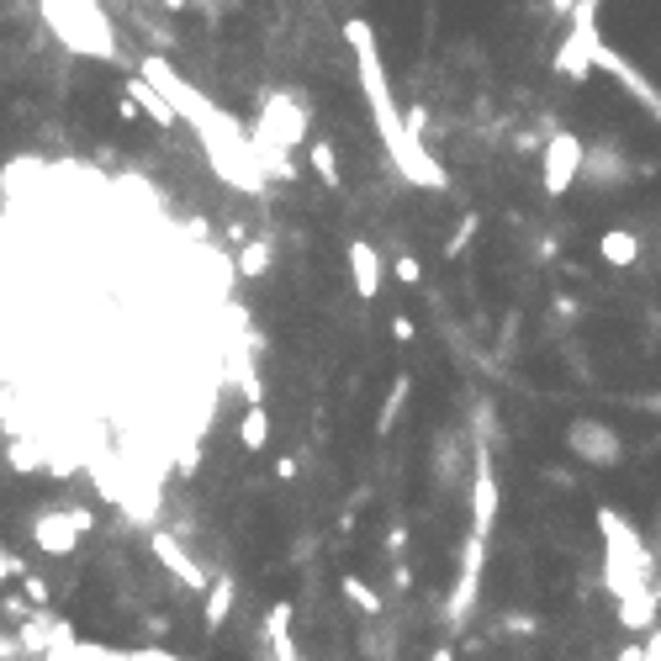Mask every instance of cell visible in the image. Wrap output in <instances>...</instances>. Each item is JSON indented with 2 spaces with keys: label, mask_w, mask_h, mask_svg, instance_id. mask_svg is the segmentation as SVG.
I'll return each instance as SVG.
<instances>
[{
  "label": "cell",
  "mask_w": 661,
  "mask_h": 661,
  "mask_svg": "<svg viewBox=\"0 0 661 661\" xmlns=\"http://www.w3.org/2000/svg\"><path fill=\"white\" fill-rule=\"evenodd\" d=\"M265 439H270L265 408H249L244 418H238V445H244V450H265Z\"/></svg>",
  "instance_id": "5bb4252c"
},
{
  "label": "cell",
  "mask_w": 661,
  "mask_h": 661,
  "mask_svg": "<svg viewBox=\"0 0 661 661\" xmlns=\"http://www.w3.org/2000/svg\"><path fill=\"white\" fill-rule=\"evenodd\" d=\"M582 164H587V143L577 133H550L545 138V159H540V180H545V196H566L577 186V175H582Z\"/></svg>",
  "instance_id": "277c9868"
},
{
  "label": "cell",
  "mask_w": 661,
  "mask_h": 661,
  "mask_svg": "<svg viewBox=\"0 0 661 661\" xmlns=\"http://www.w3.org/2000/svg\"><path fill=\"white\" fill-rule=\"evenodd\" d=\"M127 90H133V101H138V106H143V112H149L154 122H164V127H175V122H180V112H175V106L159 96V90H154L149 80H127Z\"/></svg>",
  "instance_id": "4fadbf2b"
},
{
  "label": "cell",
  "mask_w": 661,
  "mask_h": 661,
  "mask_svg": "<svg viewBox=\"0 0 661 661\" xmlns=\"http://www.w3.org/2000/svg\"><path fill=\"white\" fill-rule=\"evenodd\" d=\"M392 270H397V281H402V286H418V281H424V270H418L413 254H397V265H392Z\"/></svg>",
  "instance_id": "d6986e66"
},
{
  "label": "cell",
  "mask_w": 661,
  "mask_h": 661,
  "mask_svg": "<svg viewBox=\"0 0 661 661\" xmlns=\"http://www.w3.org/2000/svg\"><path fill=\"white\" fill-rule=\"evenodd\" d=\"M402 402H408V376H397V381H392V397H387V408H381V429H392V424H397Z\"/></svg>",
  "instance_id": "2e32d148"
},
{
  "label": "cell",
  "mask_w": 661,
  "mask_h": 661,
  "mask_svg": "<svg viewBox=\"0 0 661 661\" xmlns=\"http://www.w3.org/2000/svg\"><path fill=\"white\" fill-rule=\"evenodd\" d=\"M307 138V112L297 106V96H270L260 106V122H254V143H270V149H297Z\"/></svg>",
  "instance_id": "5b68a950"
},
{
  "label": "cell",
  "mask_w": 661,
  "mask_h": 661,
  "mask_svg": "<svg viewBox=\"0 0 661 661\" xmlns=\"http://www.w3.org/2000/svg\"><path fill=\"white\" fill-rule=\"evenodd\" d=\"M598 6H603V0H577V6H572V27H566V38L556 48V75L572 80V85H582L598 69V53H603Z\"/></svg>",
  "instance_id": "3957f363"
},
{
  "label": "cell",
  "mask_w": 661,
  "mask_h": 661,
  "mask_svg": "<svg viewBox=\"0 0 661 661\" xmlns=\"http://www.w3.org/2000/svg\"><path fill=\"white\" fill-rule=\"evenodd\" d=\"M350 281H355V297H381V249L365 244V238H355L350 244Z\"/></svg>",
  "instance_id": "ba28073f"
},
{
  "label": "cell",
  "mask_w": 661,
  "mask_h": 661,
  "mask_svg": "<svg viewBox=\"0 0 661 661\" xmlns=\"http://www.w3.org/2000/svg\"><path fill=\"white\" fill-rule=\"evenodd\" d=\"M582 170L593 175V186H624V180L635 175L630 164H624V154L614 149V143H598V149L587 154V164H582Z\"/></svg>",
  "instance_id": "7c38bea8"
},
{
  "label": "cell",
  "mask_w": 661,
  "mask_h": 661,
  "mask_svg": "<svg viewBox=\"0 0 661 661\" xmlns=\"http://www.w3.org/2000/svg\"><path fill=\"white\" fill-rule=\"evenodd\" d=\"M471 238H476V217H461V228H455V233H450V244H445V254H450V260H461V254H466V244H471Z\"/></svg>",
  "instance_id": "ac0fdd59"
},
{
  "label": "cell",
  "mask_w": 661,
  "mask_h": 661,
  "mask_svg": "<svg viewBox=\"0 0 661 661\" xmlns=\"http://www.w3.org/2000/svg\"><path fill=\"white\" fill-rule=\"evenodd\" d=\"M656 619H661V603H656V593H651V587H640V593L619 598V624H624V630H635V635H651V630H656Z\"/></svg>",
  "instance_id": "30bf717a"
},
{
  "label": "cell",
  "mask_w": 661,
  "mask_h": 661,
  "mask_svg": "<svg viewBox=\"0 0 661 661\" xmlns=\"http://www.w3.org/2000/svg\"><path fill=\"white\" fill-rule=\"evenodd\" d=\"M646 661H661V624L646 635Z\"/></svg>",
  "instance_id": "44dd1931"
},
{
  "label": "cell",
  "mask_w": 661,
  "mask_h": 661,
  "mask_svg": "<svg viewBox=\"0 0 661 661\" xmlns=\"http://www.w3.org/2000/svg\"><path fill=\"white\" fill-rule=\"evenodd\" d=\"M471 513H476V540H482V529L492 524V513H498V482H492V461H487V450L476 455V487H471Z\"/></svg>",
  "instance_id": "9c48e42d"
},
{
  "label": "cell",
  "mask_w": 661,
  "mask_h": 661,
  "mask_svg": "<svg viewBox=\"0 0 661 661\" xmlns=\"http://www.w3.org/2000/svg\"><path fill=\"white\" fill-rule=\"evenodd\" d=\"M566 450H572L577 461H587V466H619L624 461V439H619V429L603 424V418H572Z\"/></svg>",
  "instance_id": "8992f818"
},
{
  "label": "cell",
  "mask_w": 661,
  "mask_h": 661,
  "mask_svg": "<svg viewBox=\"0 0 661 661\" xmlns=\"http://www.w3.org/2000/svg\"><path fill=\"white\" fill-rule=\"evenodd\" d=\"M312 175H318L323 186H339V159H334V149H328L323 138L312 143Z\"/></svg>",
  "instance_id": "9a60e30c"
},
{
  "label": "cell",
  "mask_w": 661,
  "mask_h": 661,
  "mask_svg": "<svg viewBox=\"0 0 661 661\" xmlns=\"http://www.w3.org/2000/svg\"><path fill=\"white\" fill-rule=\"evenodd\" d=\"M392 339H397V344H408V339H413V323H408V318H402V312H397V318H392Z\"/></svg>",
  "instance_id": "ffe728a7"
},
{
  "label": "cell",
  "mask_w": 661,
  "mask_h": 661,
  "mask_svg": "<svg viewBox=\"0 0 661 661\" xmlns=\"http://www.w3.org/2000/svg\"><path fill=\"white\" fill-rule=\"evenodd\" d=\"M598 69H603V75H614L624 90H630V96L640 101V106H646V112L656 117V127H661V90L646 80V75H640V69L630 64V59H624V53H614L609 43H603V53H598Z\"/></svg>",
  "instance_id": "52a82bcc"
},
{
  "label": "cell",
  "mask_w": 661,
  "mask_h": 661,
  "mask_svg": "<svg viewBox=\"0 0 661 661\" xmlns=\"http://www.w3.org/2000/svg\"><path fill=\"white\" fill-rule=\"evenodd\" d=\"M270 265V244H244V254H238V270L244 275H260Z\"/></svg>",
  "instance_id": "e0dca14e"
},
{
  "label": "cell",
  "mask_w": 661,
  "mask_h": 661,
  "mask_svg": "<svg viewBox=\"0 0 661 661\" xmlns=\"http://www.w3.org/2000/svg\"><path fill=\"white\" fill-rule=\"evenodd\" d=\"M640 254H646V244H640V233H630V228H609V233L598 238V260L614 265V270L640 265Z\"/></svg>",
  "instance_id": "8fae6325"
},
{
  "label": "cell",
  "mask_w": 661,
  "mask_h": 661,
  "mask_svg": "<svg viewBox=\"0 0 661 661\" xmlns=\"http://www.w3.org/2000/svg\"><path fill=\"white\" fill-rule=\"evenodd\" d=\"M344 43L355 48V64H360V90H365V101H371L376 133H381V143H387L392 164L413 180V186L445 191V186H450V175L439 170L434 154H429L413 133H408V127H402V112H397V101H392V85H387V69H381L376 38H371V27H365L360 16H350V22H344Z\"/></svg>",
  "instance_id": "6da1fadb"
},
{
  "label": "cell",
  "mask_w": 661,
  "mask_h": 661,
  "mask_svg": "<svg viewBox=\"0 0 661 661\" xmlns=\"http://www.w3.org/2000/svg\"><path fill=\"white\" fill-rule=\"evenodd\" d=\"M651 593H656V603H661V582H651Z\"/></svg>",
  "instance_id": "603a6c76"
},
{
  "label": "cell",
  "mask_w": 661,
  "mask_h": 661,
  "mask_svg": "<svg viewBox=\"0 0 661 661\" xmlns=\"http://www.w3.org/2000/svg\"><path fill=\"white\" fill-rule=\"evenodd\" d=\"M550 6H556L561 16H572V6H577V0H550Z\"/></svg>",
  "instance_id": "7402d4cb"
},
{
  "label": "cell",
  "mask_w": 661,
  "mask_h": 661,
  "mask_svg": "<svg viewBox=\"0 0 661 661\" xmlns=\"http://www.w3.org/2000/svg\"><path fill=\"white\" fill-rule=\"evenodd\" d=\"M598 529H603V582L614 598H630L640 587H651V550L640 540V529L614 508H598Z\"/></svg>",
  "instance_id": "7a4b0ae2"
}]
</instances>
